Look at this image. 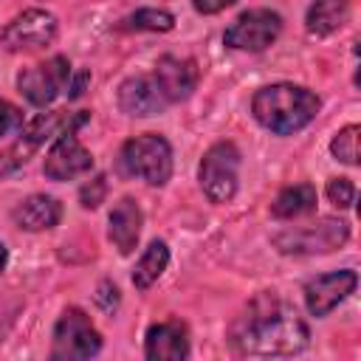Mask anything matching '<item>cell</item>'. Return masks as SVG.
Segmentation results:
<instances>
[{"instance_id": "cell-1", "label": "cell", "mask_w": 361, "mask_h": 361, "mask_svg": "<svg viewBox=\"0 0 361 361\" xmlns=\"http://www.w3.org/2000/svg\"><path fill=\"white\" fill-rule=\"evenodd\" d=\"M228 338L240 355H293L307 347L310 330L279 296L259 293L237 316Z\"/></svg>"}, {"instance_id": "cell-2", "label": "cell", "mask_w": 361, "mask_h": 361, "mask_svg": "<svg viewBox=\"0 0 361 361\" xmlns=\"http://www.w3.org/2000/svg\"><path fill=\"white\" fill-rule=\"evenodd\" d=\"M254 118L274 135H293L305 130L319 113V96L302 85H265L251 99Z\"/></svg>"}, {"instance_id": "cell-3", "label": "cell", "mask_w": 361, "mask_h": 361, "mask_svg": "<svg viewBox=\"0 0 361 361\" xmlns=\"http://www.w3.org/2000/svg\"><path fill=\"white\" fill-rule=\"evenodd\" d=\"M118 172L141 178L149 186H164L172 178V147L158 133H144L124 141L118 152Z\"/></svg>"}, {"instance_id": "cell-4", "label": "cell", "mask_w": 361, "mask_h": 361, "mask_svg": "<svg viewBox=\"0 0 361 361\" xmlns=\"http://www.w3.org/2000/svg\"><path fill=\"white\" fill-rule=\"evenodd\" d=\"M203 195L212 203H228L237 192V178H240V149L234 141H217L212 144L197 169Z\"/></svg>"}, {"instance_id": "cell-5", "label": "cell", "mask_w": 361, "mask_h": 361, "mask_svg": "<svg viewBox=\"0 0 361 361\" xmlns=\"http://www.w3.org/2000/svg\"><path fill=\"white\" fill-rule=\"evenodd\" d=\"M99 350H102V336L93 327L90 316L82 307L62 310V316L54 327L51 358H56V361H82V358H93Z\"/></svg>"}, {"instance_id": "cell-6", "label": "cell", "mask_w": 361, "mask_h": 361, "mask_svg": "<svg viewBox=\"0 0 361 361\" xmlns=\"http://www.w3.org/2000/svg\"><path fill=\"white\" fill-rule=\"evenodd\" d=\"M350 240V223L338 217H322L313 226L290 228L274 237L282 254H330Z\"/></svg>"}, {"instance_id": "cell-7", "label": "cell", "mask_w": 361, "mask_h": 361, "mask_svg": "<svg viewBox=\"0 0 361 361\" xmlns=\"http://www.w3.org/2000/svg\"><path fill=\"white\" fill-rule=\"evenodd\" d=\"M68 82H71V62L59 54L39 62V65L23 68L17 73V90L34 107L51 104L62 90H68Z\"/></svg>"}, {"instance_id": "cell-8", "label": "cell", "mask_w": 361, "mask_h": 361, "mask_svg": "<svg viewBox=\"0 0 361 361\" xmlns=\"http://www.w3.org/2000/svg\"><path fill=\"white\" fill-rule=\"evenodd\" d=\"M282 31V17L271 8H248L243 11L223 34V42L234 51H265Z\"/></svg>"}, {"instance_id": "cell-9", "label": "cell", "mask_w": 361, "mask_h": 361, "mask_svg": "<svg viewBox=\"0 0 361 361\" xmlns=\"http://www.w3.org/2000/svg\"><path fill=\"white\" fill-rule=\"evenodd\" d=\"M56 17L45 8H25L17 14L0 34V42L8 51H31V48H45L56 39Z\"/></svg>"}, {"instance_id": "cell-10", "label": "cell", "mask_w": 361, "mask_h": 361, "mask_svg": "<svg viewBox=\"0 0 361 361\" xmlns=\"http://www.w3.org/2000/svg\"><path fill=\"white\" fill-rule=\"evenodd\" d=\"M358 285V274L353 268H341V271H330V274H319L313 279L305 282V305L310 310V316L324 319L333 307H338Z\"/></svg>"}, {"instance_id": "cell-11", "label": "cell", "mask_w": 361, "mask_h": 361, "mask_svg": "<svg viewBox=\"0 0 361 361\" xmlns=\"http://www.w3.org/2000/svg\"><path fill=\"white\" fill-rule=\"evenodd\" d=\"M90 169H93V155H90V149L82 147L76 133H65V135L54 138V144L45 155V164H42V172L48 180H71Z\"/></svg>"}, {"instance_id": "cell-12", "label": "cell", "mask_w": 361, "mask_h": 361, "mask_svg": "<svg viewBox=\"0 0 361 361\" xmlns=\"http://www.w3.org/2000/svg\"><path fill=\"white\" fill-rule=\"evenodd\" d=\"M166 96L161 93L158 82L152 73H138L121 82L118 87V107L127 116L135 118H147V116H158L166 110Z\"/></svg>"}, {"instance_id": "cell-13", "label": "cell", "mask_w": 361, "mask_h": 361, "mask_svg": "<svg viewBox=\"0 0 361 361\" xmlns=\"http://www.w3.org/2000/svg\"><path fill=\"white\" fill-rule=\"evenodd\" d=\"M144 355L149 361H183V358H189L186 324H180L178 319H166V322L152 324L147 330V338H144Z\"/></svg>"}, {"instance_id": "cell-14", "label": "cell", "mask_w": 361, "mask_h": 361, "mask_svg": "<svg viewBox=\"0 0 361 361\" xmlns=\"http://www.w3.org/2000/svg\"><path fill=\"white\" fill-rule=\"evenodd\" d=\"M161 93L166 96V102H183L192 96V90L197 87V65L192 59H180V56H161L155 71H152Z\"/></svg>"}, {"instance_id": "cell-15", "label": "cell", "mask_w": 361, "mask_h": 361, "mask_svg": "<svg viewBox=\"0 0 361 361\" xmlns=\"http://www.w3.org/2000/svg\"><path fill=\"white\" fill-rule=\"evenodd\" d=\"M90 118L87 110H76V113H68V110H51V113H37L28 124H23V138L28 141V147H37L42 141H51V138H59L65 133H76L79 127H85Z\"/></svg>"}, {"instance_id": "cell-16", "label": "cell", "mask_w": 361, "mask_h": 361, "mask_svg": "<svg viewBox=\"0 0 361 361\" xmlns=\"http://www.w3.org/2000/svg\"><path fill=\"white\" fill-rule=\"evenodd\" d=\"M141 226H144V214H141V206L133 200V197H121L113 212H110V243L118 248V254H133L135 245H138V237H141Z\"/></svg>"}, {"instance_id": "cell-17", "label": "cell", "mask_w": 361, "mask_h": 361, "mask_svg": "<svg viewBox=\"0 0 361 361\" xmlns=\"http://www.w3.org/2000/svg\"><path fill=\"white\" fill-rule=\"evenodd\" d=\"M14 223L25 231H48L62 220V206L51 195H31L11 212Z\"/></svg>"}, {"instance_id": "cell-18", "label": "cell", "mask_w": 361, "mask_h": 361, "mask_svg": "<svg viewBox=\"0 0 361 361\" xmlns=\"http://www.w3.org/2000/svg\"><path fill=\"white\" fill-rule=\"evenodd\" d=\"M350 17V0H313L305 25L313 37H327L338 31Z\"/></svg>"}, {"instance_id": "cell-19", "label": "cell", "mask_w": 361, "mask_h": 361, "mask_svg": "<svg viewBox=\"0 0 361 361\" xmlns=\"http://www.w3.org/2000/svg\"><path fill=\"white\" fill-rule=\"evenodd\" d=\"M316 209V186L310 183H293L276 195L271 203V214L276 220H293L302 214H310Z\"/></svg>"}, {"instance_id": "cell-20", "label": "cell", "mask_w": 361, "mask_h": 361, "mask_svg": "<svg viewBox=\"0 0 361 361\" xmlns=\"http://www.w3.org/2000/svg\"><path fill=\"white\" fill-rule=\"evenodd\" d=\"M166 265H169V245L164 240H152L133 268V285L138 290H147L149 285L158 282V276L166 271Z\"/></svg>"}, {"instance_id": "cell-21", "label": "cell", "mask_w": 361, "mask_h": 361, "mask_svg": "<svg viewBox=\"0 0 361 361\" xmlns=\"http://www.w3.org/2000/svg\"><path fill=\"white\" fill-rule=\"evenodd\" d=\"M121 31H172L175 28V17L164 8H138L135 14L124 17Z\"/></svg>"}, {"instance_id": "cell-22", "label": "cell", "mask_w": 361, "mask_h": 361, "mask_svg": "<svg viewBox=\"0 0 361 361\" xmlns=\"http://www.w3.org/2000/svg\"><path fill=\"white\" fill-rule=\"evenodd\" d=\"M330 152H333L336 161H341L347 166H355L358 164V124L341 127L330 141Z\"/></svg>"}, {"instance_id": "cell-23", "label": "cell", "mask_w": 361, "mask_h": 361, "mask_svg": "<svg viewBox=\"0 0 361 361\" xmlns=\"http://www.w3.org/2000/svg\"><path fill=\"white\" fill-rule=\"evenodd\" d=\"M324 192H327V200L338 209H350L355 203V183L350 178H330Z\"/></svg>"}, {"instance_id": "cell-24", "label": "cell", "mask_w": 361, "mask_h": 361, "mask_svg": "<svg viewBox=\"0 0 361 361\" xmlns=\"http://www.w3.org/2000/svg\"><path fill=\"white\" fill-rule=\"evenodd\" d=\"M23 124H25L23 110H20L17 104L0 99V138H6V135H11V133H20Z\"/></svg>"}, {"instance_id": "cell-25", "label": "cell", "mask_w": 361, "mask_h": 361, "mask_svg": "<svg viewBox=\"0 0 361 361\" xmlns=\"http://www.w3.org/2000/svg\"><path fill=\"white\" fill-rule=\"evenodd\" d=\"M107 195V178L104 175H96L93 180H87L82 189H79V203L82 209H96Z\"/></svg>"}, {"instance_id": "cell-26", "label": "cell", "mask_w": 361, "mask_h": 361, "mask_svg": "<svg viewBox=\"0 0 361 361\" xmlns=\"http://www.w3.org/2000/svg\"><path fill=\"white\" fill-rule=\"evenodd\" d=\"M96 305L110 313V310L118 305V288H116L113 282H102L99 290H96Z\"/></svg>"}, {"instance_id": "cell-27", "label": "cell", "mask_w": 361, "mask_h": 361, "mask_svg": "<svg viewBox=\"0 0 361 361\" xmlns=\"http://www.w3.org/2000/svg\"><path fill=\"white\" fill-rule=\"evenodd\" d=\"M234 3L237 0H192V6H195L197 14H217V11L231 8Z\"/></svg>"}, {"instance_id": "cell-28", "label": "cell", "mask_w": 361, "mask_h": 361, "mask_svg": "<svg viewBox=\"0 0 361 361\" xmlns=\"http://www.w3.org/2000/svg\"><path fill=\"white\" fill-rule=\"evenodd\" d=\"M87 82H90V71H79V73L68 82V90H65L68 99H79V96L85 93V85H87Z\"/></svg>"}, {"instance_id": "cell-29", "label": "cell", "mask_w": 361, "mask_h": 361, "mask_svg": "<svg viewBox=\"0 0 361 361\" xmlns=\"http://www.w3.org/2000/svg\"><path fill=\"white\" fill-rule=\"evenodd\" d=\"M23 164V158H14V152H0V178L11 169H17Z\"/></svg>"}, {"instance_id": "cell-30", "label": "cell", "mask_w": 361, "mask_h": 361, "mask_svg": "<svg viewBox=\"0 0 361 361\" xmlns=\"http://www.w3.org/2000/svg\"><path fill=\"white\" fill-rule=\"evenodd\" d=\"M6 262H8V254H6V245L0 243V274L6 271Z\"/></svg>"}]
</instances>
